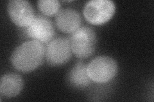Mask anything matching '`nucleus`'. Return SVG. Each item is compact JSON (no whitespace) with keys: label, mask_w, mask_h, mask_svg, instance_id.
Returning a JSON list of instances; mask_svg holds the SVG:
<instances>
[{"label":"nucleus","mask_w":154,"mask_h":102,"mask_svg":"<svg viewBox=\"0 0 154 102\" xmlns=\"http://www.w3.org/2000/svg\"><path fill=\"white\" fill-rule=\"evenodd\" d=\"M46 47L37 40H28L17 47L11 56V63L16 70L29 73L35 70L44 61Z\"/></svg>","instance_id":"nucleus-1"},{"label":"nucleus","mask_w":154,"mask_h":102,"mask_svg":"<svg viewBox=\"0 0 154 102\" xmlns=\"http://www.w3.org/2000/svg\"><path fill=\"white\" fill-rule=\"evenodd\" d=\"M68 38L72 52L76 57L84 60L94 53L97 38L92 28L82 26L71 33Z\"/></svg>","instance_id":"nucleus-2"},{"label":"nucleus","mask_w":154,"mask_h":102,"mask_svg":"<svg viewBox=\"0 0 154 102\" xmlns=\"http://www.w3.org/2000/svg\"><path fill=\"white\" fill-rule=\"evenodd\" d=\"M117 62L109 56L95 57L87 65V72L92 82L105 84L112 80L118 74Z\"/></svg>","instance_id":"nucleus-3"},{"label":"nucleus","mask_w":154,"mask_h":102,"mask_svg":"<svg viewBox=\"0 0 154 102\" xmlns=\"http://www.w3.org/2000/svg\"><path fill=\"white\" fill-rule=\"evenodd\" d=\"M116 11L115 3L110 0H91L84 8V17L93 25H102L111 19Z\"/></svg>","instance_id":"nucleus-4"},{"label":"nucleus","mask_w":154,"mask_h":102,"mask_svg":"<svg viewBox=\"0 0 154 102\" xmlns=\"http://www.w3.org/2000/svg\"><path fill=\"white\" fill-rule=\"evenodd\" d=\"M72 51L68 38L57 37L48 43L46 48V59L52 66L63 65L72 56Z\"/></svg>","instance_id":"nucleus-5"},{"label":"nucleus","mask_w":154,"mask_h":102,"mask_svg":"<svg viewBox=\"0 0 154 102\" xmlns=\"http://www.w3.org/2000/svg\"><path fill=\"white\" fill-rule=\"evenodd\" d=\"M22 29L27 38L43 44L50 43L55 36V28L50 19L41 15L35 16L30 25Z\"/></svg>","instance_id":"nucleus-6"},{"label":"nucleus","mask_w":154,"mask_h":102,"mask_svg":"<svg viewBox=\"0 0 154 102\" xmlns=\"http://www.w3.org/2000/svg\"><path fill=\"white\" fill-rule=\"evenodd\" d=\"M7 12L11 21L21 28L28 27L35 17L32 4L25 0H11L7 4Z\"/></svg>","instance_id":"nucleus-7"},{"label":"nucleus","mask_w":154,"mask_h":102,"mask_svg":"<svg viewBox=\"0 0 154 102\" xmlns=\"http://www.w3.org/2000/svg\"><path fill=\"white\" fill-rule=\"evenodd\" d=\"M82 18L76 10L71 8L60 9L55 16L58 30L65 33H73L81 26Z\"/></svg>","instance_id":"nucleus-8"},{"label":"nucleus","mask_w":154,"mask_h":102,"mask_svg":"<svg viewBox=\"0 0 154 102\" xmlns=\"http://www.w3.org/2000/svg\"><path fill=\"white\" fill-rule=\"evenodd\" d=\"M67 82L76 89H84L88 87L91 80L87 72V65L81 61H77L67 75Z\"/></svg>","instance_id":"nucleus-9"},{"label":"nucleus","mask_w":154,"mask_h":102,"mask_svg":"<svg viewBox=\"0 0 154 102\" xmlns=\"http://www.w3.org/2000/svg\"><path fill=\"white\" fill-rule=\"evenodd\" d=\"M23 88L21 76L16 74L3 75L0 80V95L5 98H13L21 93Z\"/></svg>","instance_id":"nucleus-10"},{"label":"nucleus","mask_w":154,"mask_h":102,"mask_svg":"<svg viewBox=\"0 0 154 102\" xmlns=\"http://www.w3.org/2000/svg\"><path fill=\"white\" fill-rule=\"evenodd\" d=\"M37 6L43 15L52 17L56 16L60 10V3L58 0H39Z\"/></svg>","instance_id":"nucleus-11"}]
</instances>
